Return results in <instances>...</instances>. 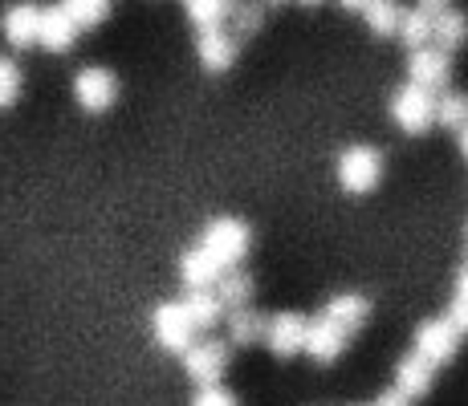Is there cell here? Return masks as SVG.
Returning <instances> with one entry per match:
<instances>
[{"instance_id": "6da1fadb", "label": "cell", "mask_w": 468, "mask_h": 406, "mask_svg": "<svg viewBox=\"0 0 468 406\" xmlns=\"http://www.w3.org/2000/svg\"><path fill=\"white\" fill-rule=\"evenodd\" d=\"M196 248H204L220 265V273H229V268H240V260L253 248V228L245 220H237V215H216V220L204 224Z\"/></svg>"}, {"instance_id": "7a4b0ae2", "label": "cell", "mask_w": 468, "mask_h": 406, "mask_svg": "<svg viewBox=\"0 0 468 406\" xmlns=\"http://www.w3.org/2000/svg\"><path fill=\"white\" fill-rule=\"evenodd\" d=\"M335 175H338V187L346 195H367V192H375L383 179V155L375 147H367V142L346 147L335 162Z\"/></svg>"}, {"instance_id": "3957f363", "label": "cell", "mask_w": 468, "mask_h": 406, "mask_svg": "<svg viewBox=\"0 0 468 406\" xmlns=\"http://www.w3.org/2000/svg\"><path fill=\"white\" fill-rule=\"evenodd\" d=\"M387 114H391V122L399 126L403 134H428L431 126H436V94L424 86H399L391 94V106H387Z\"/></svg>"}, {"instance_id": "277c9868", "label": "cell", "mask_w": 468, "mask_h": 406, "mask_svg": "<svg viewBox=\"0 0 468 406\" xmlns=\"http://www.w3.org/2000/svg\"><path fill=\"white\" fill-rule=\"evenodd\" d=\"M179 358H184V374L196 386H216L232 362V346L224 338H204V341H192Z\"/></svg>"}, {"instance_id": "5b68a950", "label": "cell", "mask_w": 468, "mask_h": 406, "mask_svg": "<svg viewBox=\"0 0 468 406\" xmlns=\"http://www.w3.org/2000/svg\"><path fill=\"white\" fill-rule=\"evenodd\" d=\"M461 333L448 325V318L440 313V318H428V321H420V329H416V338H411V349H416L420 358H428L431 366H448L456 358V349H461Z\"/></svg>"}, {"instance_id": "8992f818", "label": "cell", "mask_w": 468, "mask_h": 406, "mask_svg": "<svg viewBox=\"0 0 468 406\" xmlns=\"http://www.w3.org/2000/svg\"><path fill=\"white\" fill-rule=\"evenodd\" d=\"M305 325H310L305 313H293V309L273 313V318H265V338H261V346H269L273 358L290 362V358H298L302 346H305Z\"/></svg>"}, {"instance_id": "52a82bcc", "label": "cell", "mask_w": 468, "mask_h": 406, "mask_svg": "<svg viewBox=\"0 0 468 406\" xmlns=\"http://www.w3.org/2000/svg\"><path fill=\"white\" fill-rule=\"evenodd\" d=\"M74 98L86 114H102L119 102V78L106 66H86L74 74Z\"/></svg>"}, {"instance_id": "ba28073f", "label": "cell", "mask_w": 468, "mask_h": 406, "mask_svg": "<svg viewBox=\"0 0 468 406\" xmlns=\"http://www.w3.org/2000/svg\"><path fill=\"white\" fill-rule=\"evenodd\" d=\"M151 333L155 341L167 349V354H184L187 346L196 341V325L187 318L184 301H164L155 313H151Z\"/></svg>"}, {"instance_id": "9c48e42d", "label": "cell", "mask_w": 468, "mask_h": 406, "mask_svg": "<svg viewBox=\"0 0 468 406\" xmlns=\"http://www.w3.org/2000/svg\"><path fill=\"white\" fill-rule=\"evenodd\" d=\"M408 81L424 89H448L452 81V53L436 49V45H420V49H408Z\"/></svg>"}, {"instance_id": "30bf717a", "label": "cell", "mask_w": 468, "mask_h": 406, "mask_svg": "<svg viewBox=\"0 0 468 406\" xmlns=\"http://www.w3.org/2000/svg\"><path fill=\"white\" fill-rule=\"evenodd\" d=\"M346 333L338 329L330 318H310V325H305V346H302V354L310 358L314 366H335L338 358H342V349H346Z\"/></svg>"}, {"instance_id": "8fae6325", "label": "cell", "mask_w": 468, "mask_h": 406, "mask_svg": "<svg viewBox=\"0 0 468 406\" xmlns=\"http://www.w3.org/2000/svg\"><path fill=\"white\" fill-rule=\"evenodd\" d=\"M237 53H240V41L232 37L229 29H200V37H196V57H200V66L208 69V74H224V69L237 66Z\"/></svg>"}, {"instance_id": "7c38bea8", "label": "cell", "mask_w": 468, "mask_h": 406, "mask_svg": "<svg viewBox=\"0 0 468 406\" xmlns=\"http://www.w3.org/2000/svg\"><path fill=\"white\" fill-rule=\"evenodd\" d=\"M37 25H41V5H8L5 16H0V29H5V41L13 49H33L37 45Z\"/></svg>"}, {"instance_id": "4fadbf2b", "label": "cell", "mask_w": 468, "mask_h": 406, "mask_svg": "<svg viewBox=\"0 0 468 406\" xmlns=\"http://www.w3.org/2000/svg\"><path fill=\"white\" fill-rule=\"evenodd\" d=\"M78 33H82V29H78L74 16H69L61 5L41 8V25H37V45H41V49H49V53H66V49H74Z\"/></svg>"}, {"instance_id": "5bb4252c", "label": "cell", "mask_w": 468, "mask_h": 406, "mask_svg": "<svg viewBox=\"0 0 468 406\" xmlns=\"http://www.w3.org/2000/svg\"><path fill=\"white\" fill-rule=\"evenodd\" d=\"M431 382H436V366L428 362V358H420L416 349L411 354H403L399 362H395V390H403L411 402L416 399H424V394L431 390Z\"/></svg>"}, {"instance_id": "9a60e30c", "label": "cell", "mask_w": 468, "mask_h": 406, "mask_svg": "<svg viewBox=\"0 0 468 406\" xmlns=\"http://www.w3.org/2000/svg\"><path fill=\"white\" fill-rule=\"evenodd\" d=\"M322 318H330L342 333H346V338H355V333L371 321V301H367L363 293H338V297H330L326 301Z\"/></svg>"}, {"instance_id": "2e32d148", "label": "cell", "mask_w": 468, "mask_h": 406, "mask_svg": "<svg viewBox=\"0 0 468 406\" xmlns=\"http://www.w3.org/2000/svg\"><path fill=\"white\" fill-rule=\"evenodd\" d=\"M212 293L220 297L224 313H232V309H249V305H253V297H257V281L245 273V268H229V273L216 276Z\"/></svg>"}, {"instance_id": "e0dca14e", "label": "cell", "mask_w": 468, "mask_h": 406, "mask_svg": "<svg viewBox=\"0 0 468 406\" xmlns=\"http://www.w3.org/2000/svg\"><path fill=\"white\" fill-rule=\"evenodd\" d=\"M224 321H229V329H224V341H229L232 349H249V346H261V338H265V318L249 305V309H232L224 313Z\"/></svg>"}, {"instance_id": "ac0fdd59", "label": "cell", "mask_w": 468, "mask_h": 406, "mask_svg": "<svg viewBox=\"0 0 468 406\" xmlns=\"http://www.w3.org/2000/svg\"><path fill=\"white\" fill-rule=\"evenodd\" d=\"M431 41H436V49L444 53H456L461 45L468 41V13L464 8H444V13L431 16Z\"/></svg>"}, {"instance_id": "d6986e66", "label": "cell", "mask_w": 468, "mask_h": 406, "mask_svg": "<svg viewBox=\"0 0 468 406\" xmlns=\"http://www.w3.org/2000/svg\"><path fill=\"white\" fill-rule=\"evenodd\" d=\"M216 276H220V265L204 248H196V244L179 256V285L184 288H212Z\"/></svg>"}, {"instance_id": "ffe728a7", "label": "cell", "mask_w": 468, "mask_h": 406, "mask_svg": "<svg viewBox=\"0 0 468 406\" xmlns=\"http://www.w3.org/2000/svg\"><path fill=\"white\" fill-rule=\"evenodd\" d=\"M184 309H187V318H192L196 333H204V329H212L216 321H224V305L212 288H187Z\"/></svg>"}, {"instance_id": "44dd1931", "label": "cell", "mask_w": 468, "mask_h": 406, "mask_svg": "<svg viewBox=\"0 0 468 406\" xmlns=\"http://www.w3.org/2000/svg\"><path fill=\"white\" fill-rule=\"evenodd\" d=\"M261 25H265V5H257V0H232V13L229 21H224V29L232 33L237 41L253 37L261 33Z\"/></svg>"}, {"instance_id": "7402d4cb", "label": "cell", "mask_w": 468, "mask_h": 406, "mask_svg": "<svg viewBox=\"0 0 468 406\" xmlns=\"http://www.w3.org/2000/svg\"><path fill=\"white\" fill-rule=\"evenodd\" d=\"M403 16V5L399 0H367L363 5V21L375 37H395V25Z\"/></svg>"}, {"instance_id": "603a6c76", "label": "cell", "mask_w": 468, "mask_h": 406, "mask_svg": "<svg viewBox=\"0 0 468 406\" xmlns=\"http://www.w3.org/2000/svg\"><path fill=\"white\" fill-rule=\"evenodd\" d=\"M436 122L444 126V130H461L468 126V94L464 89H440L436 94Z\"/></svg>"}, {"instance_id": "cb8c5ba5", "label": "cell", "mask_w": 468, "mask_h": 406, "mask_svg": "<svg viewBox=\"0 0 468 406\" xmlns=\"http://www.w3.org/2000/svg\"><path fill=\"white\" fill-rule=\"evenodd\" d=\"M184 13L196 29H220L232 13V0H184Z\"/></svg>"}, {"instance_id": "d4e9b609", "label": "cell", "mask_w": 468, "mask_h": 406, "mask_svg": "<svg viewBox=\"0 0 468 406\" xmlns=\"http://www.w3.org/2000/svg\"><path fill=\"white\" fill-rule=\"evenodd\" d=\"M395 37L408 45V49L431 45V16H428V13H420V8H403L399 25H395Z\"/></svg>"}, {"instance_id": "484cf974", "label": "cell", "mask_w": 468, "mask_h": 406, "mask_svg": "<svg viewBox=\"0 0 468 406\" xmlns=\"http://www.w3.org/2000/svg\"><path fill=\"white\" fill-rule=\"evenodd\" d=\"M61 8L74 16L78 29H98L111 16V0H61Z\"/></svg>"}, {"instance_id": "4316f807", "label": "cell", "mask_w": 468, "mask_h": 406, "mask_svg": "<svg viewBox=\"0 0 468 406\" xmlns=\"http://www.w3.org/2000/svg\"><path fill=\"white\" fill-rule=\"evenodd\" d=\"M16 98H21V66L0 53V110H8Z\"/></svg>"}, {"instance_id": "83f0119b", "label": "cell", "mask_w": 468, "mask_h": 406, "mask_svg": "<svg viewBox=\"0 0 468 406\" xmlns=\"http://www.w3.org/2000/svg\"><path fill=\"white\" fill-rule=\"evenodd\" d=\"M192 406H240L237 402V394L229 390V386H200V390H196V399H192Z\"/></svg>"}, {"instance_id": "f1b7e54d", "label": "cell", "mask_w": 468, "mask_h": 406, "mask_svg": "<svg viewBox=\"0 0 468 406\" xmlns=\"http://www.w3.org/2000/svg\"><path fill=\"white\" fill-rule=\"evenodd\" d=\"M444 318H448V325H452L461 338H468V301H461V297H452L448 301V309H444Z\"/></svg>"}, {"instance_id": "f546056e", "label": "cell", "mask_w": 468, "mask_h": 406, "mask_svg": "<svg viewBox=\"0 0 468 406\" xmlns=\"http://www.w3.org/2000/svg\"><path fill=\"white\" fill-rule=\"evenodd\" d=\"M371 406H411V399L403 390H395V386H387V390H379V399H375Z\"/></svg>"}, {"instance_id": "4dcf8cb0", "label": "cell", "mask_w": 468, "mask_h": 406, "mask_svg": "<svg viewBox=\"0 0 468 406\" xmlns=\"http://www.w3.org/2000/svg\"><path fill=\"white\" fill-rule=\"evenodd\" d=\"M416 8L428 16H436V13H444V8H452V0H416Z\"/></svg>"}, {"instance_id": "1f68e13d", "label": "cell", "mask_w": 468, "mask_h": 406, "mask_svg": "<svg viewBox=\"0 0 468 406\" xmlns=\"http://www.w3.org/2000/svg\"><path fill=\"white\" fill-rule=\"evenodd\" d=\"M452 297H461V301H468V265L456 268V285H452Z\"/></svg>"}, {"instance_id": "d6a6232c", "label": "cell", "mask_w": 468, "mask_h": 406, "mask_svg": "<svg viewBox=\"0 0 468 406\" xmlns=\"http://www.w3.org/2000/svg\"><path fill=\"white\" fill-rule=\"evenodd\" d=\"M456 147H461V159L468 162V126H461V130H456Z\"/></svg>"}, {"instance_id": "836d02e7", "label": "cell", "mask_w": 468, "mask_h": 406, "mask_svg": "<svg viewBox=\"0 0 468 406\" xmlns=\"http://www.w3.org/2000/svg\"><path fill=\"white\" fill-rule=\"evenodd\" d=\"M335 5H338V8H346V13H363L367 0H335Z\"/></svg>"}, {"instance_id": "e575fe53", "label": "cell", "mask_w": 468, "mask_h": 406, "mask_svg": "<svg viewBox=\"0 0 468 406\" xmlns=\"http://www.w3.org/2000/svg\"><path fill=\"white\" fill-rule=\"evenodd\" d=\"M293 5H298V8H322L326 0H293Z\"/></svg>"}, {"instance_id": "d590c367", "label": "cell", "mask_w": 468, "mask_h": 406, "mask_svg": "<svg viewBox=\"0 0 468 406\" xmlns=\"http://www.w3.org/2000/svg\"><path fill=\"white\" fill-rule=\"evenodd\" d=\"M257 5H265V8H277V5H285V0H257Z\"/></svg>"}, {"instance_id": "8d00e7d4", "label": "cell", "mask_w": 468, "mask_h": 406, "mask_svg": "<svg viewBox=\"0 0 468 406\" xmlns=\"http://www.w3.org/2000/svg\"><path fill=\"white\" fill-rule=\"evenodd\" d=\"M464 252H468V228H464Z\"/></svg>"}]
</instances>
